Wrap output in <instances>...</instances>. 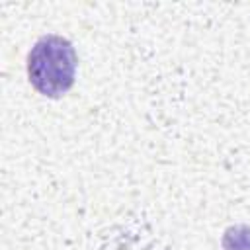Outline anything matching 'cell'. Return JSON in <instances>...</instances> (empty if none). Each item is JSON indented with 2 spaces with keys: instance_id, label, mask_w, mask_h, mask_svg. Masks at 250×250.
I'll list each match as a JSON object with an SVG mask.
<instances>
[{
  "instance_id": "cell-1",
  "label": "cell",
  "mask_w": 250,
  "mask_h": 250,
  "mask_svg": "<svg viewBox=\"0 0 250 250\" xmlns=\"http://www.w3.org/2000/svg\"><path fill=\"white\" fill-rule=\"evenodd\" d=\"M76 62L78 59L68 39L61 35H45L27 55L29 82L39 94L59 98L74 84Z\"/></svg>"
}]
</instances>
